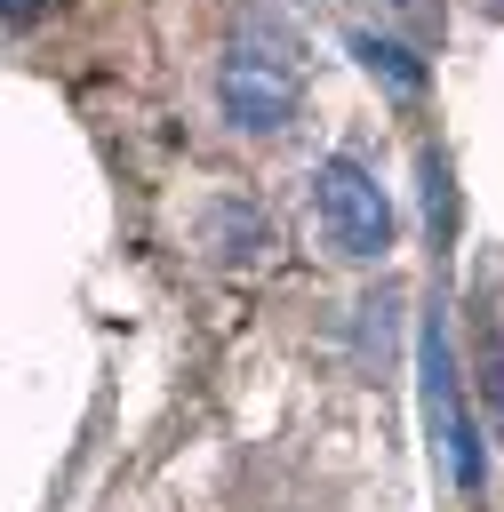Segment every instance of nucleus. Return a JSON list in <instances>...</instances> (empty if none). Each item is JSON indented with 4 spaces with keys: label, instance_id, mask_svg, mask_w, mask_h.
Wrapping results in <instances>:
<instances>
[{
    "label": "nucleus",
    "instance_id": "nucleus-5",
    "mask_svg": "<svg viewBox=\"0 0 504 512\" xmlns=\"http://www.w3.org/2000/svg\"><path fill=\"white\" fill-rule=\"evenodd\" d=\"M352 56H360L368 72H384L400 96H416V88H424V64H416L400 40H384V32H352Z\"/></svg>",
    "mask_w": 504,
    "mask_h": 512
},
{
    "label": "nucleus",
    "instance_id": "nucleus-3",
    "mask_svg": "<svg viewBox=\"0 0 504 512\" xmlns=\"http://www.w3.org/2000/svg\"><path fill=\"white\" fill-rule=\"evenodd\" d=\"M416 360H424V416H432V440H440V456H448L456 488H480V448H472V424H464V400H456L448 336H440V328H424Z\"/></svg>",
    "mask_w": 504,
    "mask_h": 512
},
{
    "label": "nucleus",
    "instance_id": "nucleus-1",
    "mask_svg": "<svg viewBox=\"0 0 504 512\" xmlns=\"http://www.w3.org/2000/svg\"><path fill=\"white\" fill-rule=\"evenodd\" d=\"M312 208H320V232H328L336 256L376 264L392 248V200H384V184L360 160H320L312 168Z\"/></svg>",
    "mask_w": 504,
    "mask_h": 512
},
{
    "label": "nucleus",
    "instance_id": "nucleus-7",
    "mask_svg": "<svg viewBox=\"0 0 504 512\" xmlns=\"http://www.w3.org/2000/svg\"><path fill=\"white\" fill-rule=\"evenodd\" d=\"M480 400H488V416L504 432V336H488V352H480Z\"/></svg>",
    "mask_w": 504,
    "mask_h": 512
},
{
    "label": "nucleus",
    "instance_id": "nucleus-4",
    "mask_svg": "<svg viewBox=\"0 0 504 512\" xmlns=\"http://www.w3.org/2000/svg\"><path fill=\"white\" fill-rule=\"evenodd\" d=\"M208 248H216L224 264H248V256L264 248V216H256L248 200H216V208H208Z\"/></svg>",
    "mask_w": 504,
    "mask_h": 512
},
{
    "label": "nucleus",
    "instance_id": "nucleus-6",
    "mask_svg": "<svg viewBox=\"0 0 504 512\" xmlns=\"http://www.w3.org/2000/svg\"><path fill=\"white\" fill-rule=\"evenodd\" d=\"M384 8H392L416 40H440V32H448V8H440V0H384Z\"/></svg>",
    "mask_w": 504,
    "mask_h": 512
},
{
    "label": "nucleus",
    "instance_id": "nucleus-2",
    "mask_svg": "<svg viewBox=\"0 0 504 512\" xmlns=\"http://www.w3.org/2000/svg\"><path fill=\"white\" fill-rule=\"evenodd\" d=\"M216 104H224V120H232L240 136H280V128L296 120V72H288V56H280L272 40L232 48V56L216 64Z\"/></svg>",
    "mask_w": 504,
    "mask_h": 512
},
{
    "label": "nucleus",
    "instance_id": "nucleus-9",
    "mask_svg": "<svg viewBox=\"0 0 504 512\" xmlns=\"http://www.w3.org/2000/svg\"><path fill=\"white\" fill-rule=\"evenodd\" d=\"M488 8H496V16H504V0H488Z\"/></svg>",
    "mask_w": 504,
    "mask_h": 512
},
{
    "label": "nucleus",
    "instance_id": "nucleus-8",
    "mask_svg": "<svg viewBox=\"0 0 504 512\" xmlns=\"http://www.w3.org/2000/svg\"><path fill=\"white\" fill-rule=\"evenodd\" d=\"M40 8H48V0H0V24H32Z\"/></svg>",
    "mask_w": 504,
    "mask_h": 512
}]
</instances>
